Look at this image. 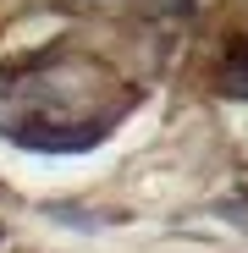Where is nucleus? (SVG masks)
<instances>
[{"label":"nucleus","instance_id":"nucleus-1","mask_svg":"<svg viewBox=\"0 0 248 253\" xmlns=\"http://www.w3.org/2000/svg\"><path fill=\"white\" fill-rule=\"evenodd\" d=\"M232 88H237V94L248 99V66H237V72H232Z\"/></svg>","mask_w":248,"mask_h":253}]
</instances>
